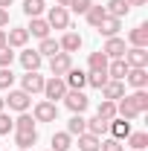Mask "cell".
Here are the masks:
<instances>
[{
  "instance_id": "1",
  "label": "cell",
  "mask_w": 148,
  "mask_h": 151,
  "mask_svg": "<svg viewBox=\"0 0 148 151\" xmlns=\"http://www.w3.org/2000/svg\"><path fill=\"white\" fill-rule=\"evenodd\" d=\"M64 96H67V84H64V78L52 76V78H47V81H44V99H47V102H52V105H55L58 99H64Z\"/></svg>"
},
{
  "instance_id": "2",
  "label": "cell",
  "mask_w": 148,
  "mask_h": 151,
  "mask_svg": "<svg viewBox=\"0 0 148 151\" xmlns=\"http://www.w3.org/2000/svg\"><path fill=\"white\" fill-rule=\"evenodd\" d=\"M44 76L38 73V70H32V73H23L20 76V90L23 93H29V96H35V93H44Z\"/></svg>"
},
{
  "instance_id": "3",
  "label": "cell",
  "mask_w": 148,
  "mask_h": 151,
  "mask_svg": "<svg viewBox=\"0 0 148 151\" xmlns=\"http://www.w3.org/2000/svg\"><path fill=\"white\" fill-rule=\"evenodd\" d=\"M32 116H35V122H55L58 119V105L41 99V102H35V108H32Z\"/></svg>"
},
{
  "instance_id": "4",
  "label": "cell",
  "mask_w": 148,
  "mask_h": 151,
  "mask_svg": "<svg viewBox=\"0 0 148 151\" xmlns=\"http://www.w3.org/2000/svg\"><path fill=\"white\" fill-rule=\"evenodd\" d=\"M47 23H50V29H70V9L52 6L47 12Z\"/></svg>"
},
{
  "instance_id": "5",
  "label": "cell",
  "mask_w": 148,
  "mask_h": 151,
  "mask_svg": "<svg viewBox=\"0 0 148 151\" xmlns=\"http://www.w3.org/2000/svg\"><path fill=\"white\" fill-rule=\"evenodd\" d=\"M70 67H73V55L70 52H55V55L50 58V73L58 76V78H64Z\"/></svg>"
},
{
  "instance_id": "6",
  "label": "cell",
  "mask_w": 148,
  "mask_h": 151,
  "mask_svg": "<svg viewBox=\"0 0 148 151\" xmlns=\"http://www.w3.org/2000/svg\"><path fill=\"white\" fill-rule=\"evenodd\" d=\"M61 102H64L73 113H84V111H87V105H90L87 96H84V90H67V96H64Z\"/></svg>"
},
{
  "instance_id": "7",
  "label": "cell",
  "mask_w": 148,
  "mask_h": 151,
  "mask_svg": "<svg viewBox=\"0 0 148 151\" xmlns=\"http://www.w3.org/2000/svg\"><path fill=\"white\" fill-rule=\"evenodd\" d=\"M6 105H9L12 111H18V113H26V111H29V105H32V96L23 93V90H9Z\"/></svg>"
},
{
  "instance_id": "8",
  "label": "cell",
  "mask_w": 148,
  "mask_h": 151,
  "mask_svg": "<svg viewBox=\"0 0 148 151\" xmlns=\"http://www.w3.org/2000/svg\"><path fill=\"white\" fill-rule=\"evenodd\" d=\"M122 58H125L128 67H148V50L145 47H128Z\"/></svg>"
},
{
  "instance_id": "9",
  "label": "cell",
  "mask_w": 148,
  "mask_h": 151,
  "mask_svg": "<svg viewBox=\"0 0 148 151\" xmlns=\"http://www.w3.org/2000/svg\"><path fill=\"white\" fill-rule=\"evenodd\" d=\"M125 38H119V35H113V38H108L105 41V47H102V52L108 55V61H113V58H122L125 55Z\"/></svg>"
},
{
  "instance_id": "10",
  "label": "cell",
  "mask_w": 148,
  "mask_h": 151,
  "mask_svg": "<svg viewBox=\"0 0 148 151\" xmlns=\"http://www.w3.org/2000/svg\"><path fill=\"white\" fill-rule=\"evenodd\" d=\"M81 44H84V41H81V35H78V32H73V29H67V32L61 35V41H58L61 52H70V55L81 50Z\"/></svg>"
},
{
  "instance_id": "11",
  "label": "cell",
  "mask_w": 148,
  "mask_h": 151,
  "mask_svg": "<svg viewBox=\"0 0 148 151\" xmlns=\"http://www.w3.org/2000/svg\"><path fill=\"white\" fill-rule=\"evenodd\" d=\"M20 64H23V70L26 73H32V70H41V64H44V55L38 52V50H26L23 47V52H20Z\"/></svg>"
},
{
  "instance_id": "12",
  "label": "cell",
  "mask_w": 148,
  "mask_h": 151,
  "mask_svg": "<svg viewBox=\"0 0 148 151\" xmlns=\"http://www.w3.org/2000/svg\"><path fill=\"white\" fill-rule=\"evenodd\" d=\"M125 81H128L134 90H145L148 87V70L145 67H131L128 76H125Z\"/></svg>"
},
{
  "instance_id": "13",
  "label": "cell",
  "mask_w": 148,
  "mask_h": 151,
  "mask_svg": "<svg viewBox=\"0 0 148 151\" xmlns=\"http://www.w3.org/2000/svg\"><path fill=\"white\" fill-rule=\"evenodd\" d=\"M64 84H67V90H84V84H87V73L70 67L67 76H64Z\"/></svg>"
},
{
  "instance_id": "14",
  "label": "cell",
  "mask_w": 148,
  "mask_h": 151,
  "mask_svg": "<svg viewBox=\"0 0 148 151\" xmlns=\"http://www.w3.org/2000/svg\"><path fill=\"white\" fill-rule=\"evenodd\" d=\"M108 131L113 134V139H128V134L134 131V128H131L128 119H122V116H113L111 122H108Z\"/></svg>"
},
{
  "instance_id": "15",
  "label": "cell",
  "mask_w": 148,
  "mask_h": 151,
  "mask_svg": "<svg viewBox=\"0 0 148 151\" xmlns=\"http://www.w3.org/2000/svg\"><path fill=\"white\" fill-rule=\"evenodd\" d=\"M26 41H29V32H26L23 26H15V29L6 32V47H12V50H23Z\"/></svg>"
},
{
  "instance_id": "16",
  "label": "cell",
  "mask_w": 148,
  "mask_h": 151,
  "mask_svg": "<svg viewBox=\"0 0 148 151\" xmlns=\"http://www.w3.org/2000/svg\"><path fill=\"white\" fill-rule=\"evenodd\" d=\"M128 64H125V58H113V61H108V78H113V81H125V76H128Z\"/></svg>"
},
{
  "instance_id": "17",
  "label": "cell",
  "mask_w": 148,
  "mask_h": 151,
  "mask_svg": "<svg viewBox=\"0 0 148 151\" xmlns=\"http://www.w3.org/2000/svg\"><path fill=\"white\" fill-rule=\"evenodd\" d=\"M125 96V81H113L108 78V84L102 87V99H111V102H119Z\"/></svg>"
},
{
  "instance_id": "18",
  "label": "cell",
  "mask_w": 148,
  "mask_h": 151,
  "mask_svg": "<svg viewBox=\"0 0 148 151\" xmlns=\"http://www.w3.org/2000/svg\"><path fill=\"white\" fill-rule=\"evenodd\" d=\"M128 44L131 47H145L148 50V23H139L128 32Z\"/></svg>"
},
{
  "instance_id": "19",
  "label": "cell",
  "mask_w": 148,
  "mask_h": 151,
  "mask_svg": "<svg viewBox=\"0 0 148 151\" xmlns=\"http://www.w3.org/2000/svg\"><path fill=\"white\" fill-rule=\"evenodd\" d=\"M26 32L32 38H50V23H47V18H29Z\"/></svg>"
},
{
  "instance_id": "20",
  "label": "cell",
  "mask_w": 148,
  "mask_h": 151,
  "mask_svg": "<svg viewBox=\"0 0 148 151\" xmlns=\"http://www.w3.org/2000/svg\"><path fill=\"white\" fill-rule=\"evenodd\" d=\"M87 67H90V73H108V55L99 50V52H90L87 55Z\"/></svg>"
},
{
  "instance_id": "21",
  "label": "cell",
  "mask_w": 148,
  "mask_h": 151,
  "mask_svg": "<svg viewBox=\"0 0 148 151\" xmlns=\"http://www.w3.org/2000/svg\"><path fill=\"white\" fill-rule=\"evenodd\" d=\"M119 29H122V20L119 18H105L102 23H99V35H105V38H113V35H119Z\"/></svg>"
},
{
  "instance_id": "22",
  "label": "cell",
  "mask_w": 148,
  "mask_h": 151,
  "mask_svg": "<svg viewBox=\"0 0 148 151\" xmlns=\"http://www.w3.org/2000/svg\"><path fill=\"white\" fill-rule=\"evenodd\" d=\"M116 116H122V119H128V122H131V119H137V116H139V111L131 105L128 96H122V99L116 102Z\"/></svg>"
},
{
  "instance_id": "23",
  "label": "cell",
  "mask_w": 148,
  "mask_h": 151,
  "mask_svg": "<svg viewBox=\"0 0 148 151\" xmlns=\"http://www.w3.org/2000/svg\"><path fill=\"white\" fill-rule=\"evenodd\" d=\"M105 12H108V18H125L131 12V6L125 3V0H108V6H105Z\"/></svg>"
},
{
  "instance_id": "24",
  "label": "cell",
  "mask_w": 148,
  "mask_h": 151,
  "mask_svg": "<svg viewBox=\"0 0 148 151\" xmlns=\"http://www.w3.org/2000/svg\"><path fill=\"white\" fill-rule=\"evenodd\" d=\"M38 142V131H15V145L23 151H29Z\"/></svg>"
},
{
  "instance_id": "25",
  "label": "cell",
  "mask_w": 148,
  "mask_h": 151,
  "mask_svg": "<svg viewBox=\"0 0 148 151\" xmlns=\"http://www.w3.org/2000/svg\"><path fill=\"white\" fill-rule=\"evenodd\" d=\"M84 18H87V23H90L93 29H99V23L108 18V12H105V6H96V3H93L90 9L84 12Z\"/></svg>"
},
{
  "instance_id": "26",
  "label": "cell",
  "mask_w": 148,
  "mask_h": 151,
  "mask_svg": "<svg viewBox=\"0 0 148 151\" xmlns=\"http://www.w3.org/2000/svg\"><path fill=\"white\" fill-rule=\"evenodd\" d=\"M78 148L81 151H99L102 148V137H93V134H78Z\"/></svg>"
},
{
  "instance_id": "27",
  "label": "cell",
  "mask_w": 148,
  "mask_h": 151,
  "mask_svg": "<svg viewBox=\"0 0 148 151\" xmlns=\"http://www.w3.org/2000/svg\"><path fill=\"white\" fill-rule=\"evenodd\" d=\"M128 145L125 148H134V151H142V148H148V134H142V131H131L128 134V139H125Z\"/></svg>"
},
{
  "instance_id": "28",
  "label": "cell",
  "mask_w": 148,
  "mask_h": 151,
  "mask_svg": "<svg viewBox=\"0 0 148 151\" xmlns=\"http://www.w3.org/2000/svg\"><path fill=\"white\" fill-rule=\"evenodd\" d=\"M84 131L93 134V137H102V134L108 131V119H102V116H93V119H87V122H84Z\"/></svg>"
},
{
  "instance_id": "29",
  "label": "cell",
  "mask_w": 148,
  "mask_h": 151,
  "mask_svg": "<svg viewBox=\"0 0 148 151\" xmlns=\"http://www.w3.org/2000/svg\"><path fill=\"white\" fill-rule=\"evenodd\" d=\"M44 9H47L44 0H23V15H26V18H41Z\"/></svg>"
},
{
  "instance_id": "30",
  "label": "cell",
  "mask_w": 148,
  "mask_h": 151,
  "mask_svg": "<svg viewBox=\"0 0 148 151\" xmlns=\"http://www.w3.org/2000/svg\"><path fill=\"white\" fill-rule=\"evenodd\" d=\"M70 145H73V137L67 131L52 134V151H70Z\"/></svg>"
},
{
  "instance_id": "31",
  "label": "cell",
  "mask_w": 148,
  "mask_h": 151,
  "mask_svg": "<svg viewBox=\"0 0 148 151\" xmlns=\"http://www.w3.org/2000/svg\"><path fill=\"white\" fill-rule=\"evenodd\" d=\"M96 116H102V119H108V122H111L113 116H116V102L102 99V102H99V108H96Z\"/></svg>"
},
{
  "instance_id": "32",
  "label": "cell",
  "mask_w": 148,
  "mask_h": 151,
  "mask_svg": "<svg viewBox=\"0 0 148 151\" xmlns=\"http://www.w3.org/2000/svg\"><path fill=\"white\" fill-rule=\"evenodd\" d=\"M84 122H87V119H84L81 113H73V116H70V122H67V134H70V137L84 134Z\"/></svg>"
},
{
  "instance_id": "33",
  "label": "cell",
  "mask_w": 148,
  "mask_h": 151,
  "mask_svg": "<svg viewBox=\"0 0 148 151\" xmlns=\"http://www.w3.org/2000/svg\"><path fill=\"white\" fill-rule=\"evenodd\" d=\"M38 52L41 55H55V52H61V47H58V41L55 38H41V44H38Z\"/></svg>"
},
{
  "instance_id": "34",
  "label": "cell",
  "mask_w": 148,
  "mask_h": 151,
  "mask_svg": "<svg viewBox=\"0 0 148 151\" xmlns=\"http://www.w3.org/2000/svg\"><path fill=\"white\" fill-rule=\"evenodd\" d=\"M128 99H131V105H134L139 113H145V111H148V90H134Z\"/></svg>"
},
{
  "instance_id": "35",
  "label": "cell",
  "mask_w": 148,
  "mask_h": 151,
  "mask_svg": "<svg viewBox=\"0 0 148 151\" xmlns=\"http://www.w3.org/2000/svg\"><path fill=\"white\" fill-rule=\"evenodd\" d=\"M15 131H35V116L20 113L18 119H15Z\"/></svg>"
},
{
  "instance_id": "36",
  "label": "cell",
  "mask_w": 148,
  "mask_h": 151,
  "mask_svg": "<svg viewBox=\"0 0 148 151\" xmlns=\"http://www.w3.org/2000/svg\"><path fill=\"white\" fill-rule=\"evenodd\" d=\"M12 84H15L12 67H0V90H12Z\"/></svg>"
},
{
  "instance_id": "37",
  "label": "cell",
  "mask_w": 148,
  "mask_h": 151,
  "mask_svg": "<svg viewBox=\"0 0 148 151\" xmlns=\"http://www.w3.org/2000/svg\"><path fill=\"white\" fill-rule=\"evenodd\" d=\"M87 84L96 87V90H102L108 84V73H87Z\"/></svg>"
},
{
  "instance_id": "38",
  "label": "cell",
  "mask_w": 148,
  "mask_h": 151,
  "mask_svg": "<svg viewBox=\"0 0 148 151\" xmlns=\"http://www.w3.org/2000/svg\"><path fill=\"white\" fill-rule=\"evenodd\" d=\"M99 151H125V145H122V139H102V148Z\"/></svg>"
},
{
  "instance_id": "39",
  "label": "cell",
  "mask_w": 148,
  "mask_h": 151,
  "mask_svg": "<svg viewBox=\"0 0 148 151\" xmlns=\"http://www.w3.org/2000/svg\"><path fill=\"white\" fill-rule=\"evenodd\" d=\"M9 131H15V119H12V116H6V113H0V137H3V134H9Z\"/></svg>"
},
{
  "instance_id": "40",
  "label": "cell",
  "mask_w": 148,
  "mask_h": 151,
  "mask_svg": "<svg viewBox=\"0 0 148 151\" xmlns=\"http://www.w3.org/2000/svg\"><path fill=\"white\" fill-rule=\"evenodd\" d=\"M12 61H15L12 47H3V50H0V67H12Z\"/></svg>"
},
{
  "instance_id": "41",
  "label": "cell",
  "mask_w": 148,
  "mask_h": 151,
  "mask_svg": "<svg viewBox=\"0 0 148 151\" xmlns=\"http://www.w3.org/2000/svg\"><path fill=\"white\" fill-rule=\"evenodd\" d=\"M90 6H93V0H73V3H70V9H73L75 15H84Z\"/></svg>"
},
{
  "instance_id": "42",
  "label": "cell",
  "mask_w": 148,
  "mask_h": 151,
  "mask_svg": "<svg viewBox=\"0 0 148 151\" xmlns=\"http://www.w3.org/2000/svg\"><path fill=\"white\" fill-rule=\"evenodd\" d=\"M9 26V9H0V29Z\"/></svg>"
},
{
  "instance_id": "43",
  "label": "cell",
  "mask_w": 148,
  "mask_h": 151,
  "mask_svg": "<svg viewBox=\"0 0 148 151\" xmlns=\"http://www.w3.org/2000/svg\"><path fill=\"white\" fill-rule=\"evenodd\" d=\"M125 3H128V6H145L148 0H125Z\"/></svg>"
},
{
  "instance_id": "44",
  "label": "cell",
  "mask_w": 148,
  "mask_h": 151,
  "mask_svg": "<svg viewBox=\"0 0 148 151\" xmlns=\"http://www.w3.org/2000/svg\"><path fill=\"white\" fill-rule=\"evenodd\" d=\"M6 47V29H0V50Z\"/></svg>"
},
{
  "instance_id": "45",
  "label": "cell",
  "mask_w": 148,
  "mask_h": 151,
  "mask_svg": "<svg viewBox=\"0 0 148 151\" xmlns=\"http://www.w3.org/2000/svg\"><path fill=\"white\" fill-rule=\"evenodd\" d=\"M12 3H15V0H0V9H9Z\"/></svg>"
},
{
  "instance_id": "46",
  "label": "cell",
  "mask_w": 148,
  "mask_h": 151,
  "mask_svg": "<svg viewBox=\"0 0 148 151\" xmlns=\"http://www.w3.org/2000/svg\"><path fill=\"white\" fill-rule=\"evenodd\" d=\"M70 3H73V0H58L55 6H64V9H70Z\"/></svg>"
},
{
  "instance_id": "47",
  "label": "cell",
  "mask_w": 148,
  "mask_h": 151,
  "mask_svg": "<svg viewBox=\"0 0 148 151\" xmlns=\"http://www.w3.org/2000/svg\"><path fill=\"white\" fill-rule=\"evenodd\" d=\"M3 108H6V99H3V96H0V113H3Z\"/></svg>"
},
{
  "instance_id": "48",
  "label": "cell",
  "mask_w": 148,
  "mask_h": 151,
  "mask_svg": "<svg viewBox=\"0 0 148 151\" xmlns=\"http://www.w3.org/2000/svg\"><path fill=\"white\" fill-rule=\"evenodd\" d=\"M18 151H23V148H18Z\"/></svg>"
},
{
  "instance_id": "49",
  "label": "cell",
  "mask_w": 148,
  "mask_h": 151,
  "mask_svg": "<svg viewBox=\"0 0 148 151\" xmlns=\"http://www.w3.org/2000/svg\"><path fill=\"white\" fill-rule=\"evenodd\" d=\"M142 151H145V148H142Z\"/></svg>"
},
{
  "instance_id": "50",
  "label": "cell",
  "mask_w": 148,
  "mask_h": 151,
  "mask_svg": "<svg viewBox=\"0 0 148 151\" xmlns=\"http://www.w3.org/2000/svg\"><path fill=\"white\" fill-rule=\"evenodd\" d=\"M50 151H52V148H50Z\"/></svg>"
}]
</instances>
